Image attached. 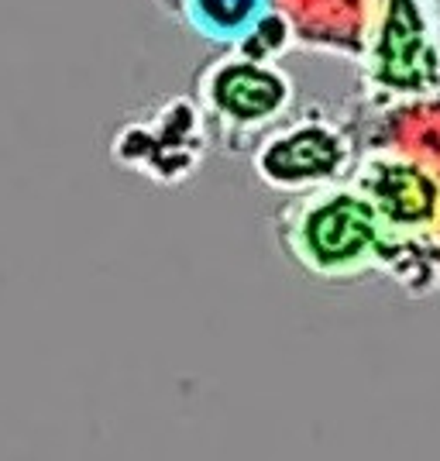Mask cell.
I'll use <instances>...</instances> for the list:
<instances>
[{
    "label": "cell",
    "instance_id": "obj_1",
    "mask_svg": "<svg viewBox=\"0 0 440 461\" xmlns=\"http://www.w3.org/2000/svg\"><path fill=\"white\" fill-rule=\"evenodd\" d=\"M275 238L300 269L327 283L362 279L382 266L375 211L351 179L292 196L275 217Z\"/></svg>",
    "mask_w": 440,
    "mask_h": 461
},
{
    "label": "cell",
    "instance_id": "obj_2",
    "mask_svg": "<svg viewBox=\"0 0 440 461\" xmlns=\"http://www.w3.org/2000/svg\"><path fill=\"white\" fill-rule=\"evenodd\" d=\"M193 100L207 117V128L220 135L224 149L241 155L292 114L296 86L275 62L224 49V56L200 69Z\"/></svg>",
    "mask_w": 440,
    "mask_h": 461
},
{
    "label": "cell",
    "instance_id": "obj_3",
    "mask_svg": "<svg viewBox=\"0 0 440 461\" xmlns=\"http://www.w3.org/2000/svg\"><path fill=\"white\" fill-rule=\"evenodd\" d=\"M355 131L337 124L324 107L289 114L255 145V176L268 190L310 193L345 183L355 173Z\"/></svg>",
    "mask_w": 440,
    "mask_h": 461
},
{
    "label": "cell",
    "instance_id": "obj_4",
    "mask_svg": "<svg viewBox=\"0 0 440 461\" xmlns=\"http://www.w3.org/2000/svg\"><path fill=\"white\" fill-rule=\"evenodd\" d=\"M211 145L207 117L193 96H169L148 114L121 124L111 138V158L128 173L145 176L155 186H183Z\"/></svg>",
    "mask_w": 440,
    "mask_h": 461
},
{
    "label": "cell",
    "instance_id": "obj_5",
    "mask_svg": "<svg viewBox=\"0 0 440 461\" xmlns=\"http://www.w3.org/2000/svg\"><path fill=\"white\" fill-rule=\"evenodd\" d=\"M158 7L193 35L224 49H241L275 11V0H158Z\"/></svg>",
    "mask_w": 440,
    "mask_h": 461
}]
</instances>
